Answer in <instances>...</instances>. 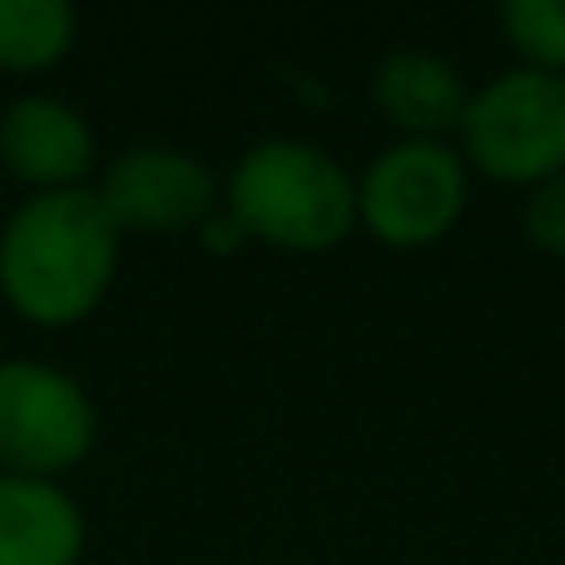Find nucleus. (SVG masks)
Returning a JSON list of instances; mask_svg holds the SVG:
<instances>
[{
  "mask_svg": "<svg viewBox=\"0 0 565 565\" xmlns=\"http://www.w3.org/2000/svg\"><path fill=\"white\" fill-rule=\"evenodd\" d=\"M85 511L60 481L0 471V565H75Z\"/></svg>",
  "mask_w": 565,
  "mask_h": 565,
  "instance_id": "obj_9",
  "label": "nucleus"
},
{
  "mask_svg": "<svg viewBox=\"0 0 565 565\" xmlns=\"http://www.w3.org/2000/svg\"><path fill=\"white\" fill-rule=\"evenodd\" d=\"M119 228L95 189L30 194L0 228V298L35 328L89 318L115 288Z\"/></svg>",
  "mask_w": 565,
  "mask_h": 565,
  "instance_id": "obj_1",
  "label": "nucleus"
},
{
  "mask_svg": "<svg viewBox=\"0 0 565 565\" xmlns=\"http://www.w3.org/2000/svg\"><path fill=\"white\" fill-rule=\"evenodd\" d=\"M461 159L501 184H541L565 174V75L511 65L471 89L461 115Z\"/></svg>",
  "mask_w": 565,
  "mask_h": 565,
  "instance_id": "obj_3",
  "label": "nucleus"
},
{
  "mask_svg": "<svg viewBox=\"0 0 565 565\" xmlns=\"http://www.w3.org/2000/svg\"><path fill=\"white\" fill-rule=\"evenodd\" d=\"M501 30L521 65L565 75V0H507Z\"/></svg>",
  "mask_w": 565,
  "mask_h": 565,
  "instance_id": "obj_11",
  "label": "nucleus"
},
{
  "mask_svg": "<svg viewBox=\"0 0 565 565\" xmlns=\"http://www.w3.org/2000/svg\"><path fill=\"white\" fill-rule=\"evenodd\" d=\"M372 99L402 129V139H447L467 115V79L437 50H392L372 75Z\"/></svg>",
  "mask_w": 565,
  "mask_h": 565,
  "instance_id": "obj_8",
  "label": "nucleus"
},
{
  "mask_svg": "<svg viewBox=\"0 0 565 565\" xmlns=\"http://www.w3.org/2000/svg\"><path fill=\"white\" fill-rule=\"evenodd\" d=\"M467 209V159L447 139H397L358 174V224L387 248H431Z\"/></svg>",
  "mask_w": 565,
  "mask_h": 565,
  "instance_id": "obj_4",
  "label": "nucleus"
},
{
  "mask_svg": "<svg viewBox=\"0 0 565 565\" xmlns=\"http://www.w3.org/2000/svg\"><path fill=\"white\" fill-rule=\"evenodd\" d=\"M521 234H526L531 248H541V254L565 258V174H551L526 189Z\"/></svg>",
  "mask_w": 565,
  "mask_h": 565,
  "instance_id": "obj_12",
  "label": "nucleus"
},
{
  "mask_svg": "<svg viewBox=\"0 0 565 565\" xmlns=\"http://www.w3.org/2000/svg\"><path fill=\"white\" fill-rule=\"evenodd\" d=\"M224 209L244 238L282 254H328L358 228V179L312 139H258L228 174Z\"/></svg>",
  "mask_w": 565,
  "mask_h": 565,
  "instance_id": "obj_2",
  "label": "nucleus"
},
{
  "mask_svg": "<svg viewBox=\"0 0 565 565\" xmlns=\"http://www.w3.org/2000/svg\"><path fill=\"white\" fill-rule=\"evenodd\" d=\"M75 45V10L65 0H0V70L40 75Z\"/></svg>",
  "mask_w": 565,
  "mask_h": 565,
  "instance_id": "obj_10",
  "label": "nucleus"
},
{
  "mask_svg": "<svg viewBox=\"0 0 565 565\" xmlns=\"http://www.w3.org/2000/svg\"><path fill=\"white\" fill-rule=\"evenodd\" d=\"M0 164L30 184V194L85 189L95 174V129L55 95H20L0 115Z\"/></svg>",
  "mask_w": 565,
  "mask_h": 565,
  "instance_id": "obj_7",
  "label": "nucleus"
},
{
  "mask_svg": "<svg viewBox=\"0 0 565 565\" xmlns=\"http://www.w3.org/2000/svg\"><path fill=\"white\" fill-rule=\"evenodd\" d=\"M99 209L119 234H184L214 218L218 179L199 154L179 145H129L99 169Z\"/></svg>",
  "mask_w": 565,
  "mask_h": 565,
  "instance_id": "obj_6",
  "label": "nucleus"
},
{
  "mask_svg": "<svg viewBox=\"0 0 565 565\" xmlns=\"http://www.w3.org/2000/svg\"><path fill=\"white\" fill-rule=\"evenodd\" d=\"M95 431L99 412L79 377L35 358L0 362V471L60 481L95 451Z\"/></svg>",
  "mask_w": 565,
  "mask_h": 565,
  "instance_id": "obj_5",
  "label": "nucleus"
}]
</instances>
